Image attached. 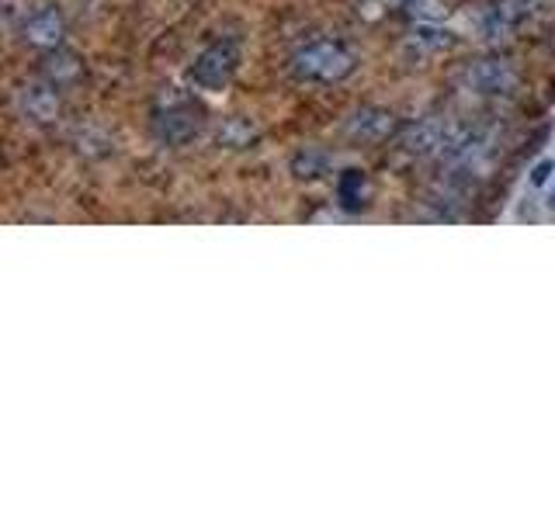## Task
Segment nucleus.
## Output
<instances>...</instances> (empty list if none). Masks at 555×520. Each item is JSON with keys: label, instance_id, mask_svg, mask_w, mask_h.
Masks as SVG:
<instances>
[{"label": "nucleus", "instance_id": "nucleus-1", "mask_svg": "<svg viewBox=\"0 0 555 520\" xmlns=\"http://www.w3.org/2000/svg\"><path fill=\"white\" fill-rule=\"evenodd\" d=\"M354 52L344 49L340 42H312L292 56V74L302 80H320V83H337L354 74Z\"/></svg>", "mask_w": 555, "mask_h": 520}, {"label": "nucleus", "instance_id": "nucleus-2", "mask_svg": "<svg viewBox=\"0 0 555 520\" xmlns=\"http://www.w3.org/2000/svg\"><path fill=\"white\" fill-rule=\"evenodd\" d=\"M156 135L170 146H184L202 132V108L184 94H167L153 118Z\"/></svg>", "mask_w": 555, "mask_h": 520}, {"label": "nucleus", "instance_id": "nucleus-3", "mask_svg": "<svg viewBox=\"0 0 555 520\" xmlns=\"http://www.w3.org/2000/svg\"><path fill=\"white\" fill-rule=\"evenodd\" d=\"M236 66H240V46L233 39L212 42L195 60V66H191V83L202 87L208 94H219L222 87L233 80Z\"/></svg>", "mask_w": 555, "mask_h": 520}, {"label": "nucleus", "instance_id": "nucleus-4", "mask_svg": "<svg viewBox=\"0 0 555 520\" xmlns=\"http://www.w3.org/2000/svg\"><path fill=\"white\" fill-rule=\"evenodd\" d=\"M462 83L476 94H507L514 91L517 74H514V66L503 60H476L465 66Z\"/></svg>", "mask_w": 555, "mask_h": 520}, {"label": "nucleus", "instance_id": "nucleus-5", "mask_svg": "<svg viewBox=\"0 0 555 520\" xmlns=\"http://www.w3.org/2000/svg\"><path fill=\"white\" fill-rule=\"evenodd\" d=\"M63 35H66V25H63L60 11H52V8H35L22 22V39L31 49H46V52L60 49Z\"/></svg>", "mask_w": 555, "mask_h": 520}, {"label": "nucleus", "instance_id": "nucleus-6", "mask_svg": "<svg viewBox=\"0 0 555 520\" xmlns=\"http://www.w3.org/2000/svg\"><path fill=\"white\" fill-rule=\"evenodd\" d=\"M396 115L386 112V108H358L351 118H347L344 132L351 139H361V143H382V139H389L396 132Z\"/></svg>", "mask_w": 555, "mask_h": 520}, {"label": "nucleus", "instance_id": "nucleus-7", "mask_svg": "<svg viewBox=\"0 0 555 520\" xmlns=\"http://www.w3.org/2000/svg\"><path fill=\"white\" fill-rule=\"evenodd\" d=\"M22 112L31 121H39V126H49V121H56L60 112H63L56 87H52V83H28V87H22Z\"/></svg>", "mask_w": 555, "mask_h": 520}, {"label": "nucleus", "instance_id": "nucleus-8", "mask_svg": "<svg viewBox=\"0 0 555 520\" xmlns=\"http://www.w3.org/2000/svg\"><path fill=\"white\" fill-rule=\"evenodd\" d=\"M337 202L344 212H361L372 202V184L361 170H344L337 178Z\"/></svg>", "mask_w": 555, "mask_h": 520}, {"label": "nucleus", "instance_id": "nucleus-9", "mask_svg": "<svg viewBox=\"0 0 555 520\" xmlns=\"http://www.w3.org/2000/svg\"><path fill=\"white\" fill-rule=\"evenodd\" d=\"M525 4H520V0H503V4H496V8H490L482 14V35L486 39H500V35H507L520 17H525Z\"/></svg>", "mask_w": 555, "mask_h": 520}, {"label": "nucleus", "instance_id": "nucleus-10", "mask_svg": "<svg viewBox=\"0 0 555 520\" xmlns=\"http://www.w3.org/2000/svg\"><path fill=\"white\" fill-rule=\"evenodd\" d=\"M216 139H219V146H225V150H250L257 143V129L250 126L247 118L233 115V118H225L219 126Z\"/></svg>", "mask_w": 555, "mask_h": 520}, {"label": "nucleus", "instance_id": "nucleus-11", "mask_svg": "<svg viewBox=\"0 0 555 520\" xmlns=\"http://www.w3.org/2000/svg\"><path fill=\"white\" fill-rule=\"evenodd\" d=\"M42 74L52 87H63L69 80H77L80 74V63L77 56H69V52H60V49H52V56L42 60Z\"/></svg>", "mask_w": 555, "mask_h": 520}, {"label": "nucleus", "instance_id": "nucleus-12", "mask_svg": "<svg viewBox=\"0 0 555 520\" xmlns=\"http://www.w3.org/2000/svg\"><path fill=\"white\" fill-rule=\"evenodd\" d=\"M326 170H330V153L323 150H302V153H295V160H292V173L299 181H317Z\"/></svg>", "mask_w": 555, "mask_h": 520}, {"label": "nucleus", "instance_id": "nucleus-13", "mask_svg": "<svg viewBox=\"0 0 555 520\" xmlns=\"http://www.w3.org/2000/svg\"><path fill=\"white\" fill-rule=\"evenodd\" d=\"M406 11H410L413 17H421V22H441V17L448 14V8L438 4V0H410Z\"/></svg>", "mask_w": 555, "mask_h": 520}, {"label": "nucleus", "instance_id": "nucleus-14", "mask_svg": "<svg viewBox=\"0 0 555 520\" xmlns=\"http://www.w3.org/2000/svg\"><path fill=\"white\" fill-rule=\"evenodd\" d=\"M552 170H555V164H552V160H542V164L534 167V173H531V184H534V187H538V184H545Z\"/></svg>", "mask_w": 555, "mask_h": 520}, {"label": "nucleus", "instance_id": "nucleus-15", "mask_svg": "<svg viewBox=\"0 0 555 520\" xmlns=\"http://www.w3.org/2000/svg\"><path fill=\"white\" fill-rule=\"evenodd\" d=\"M552 202H555V191H552Z\"/></svg>", "mask_w": 555, "mask_h": 520}]
</instances>
